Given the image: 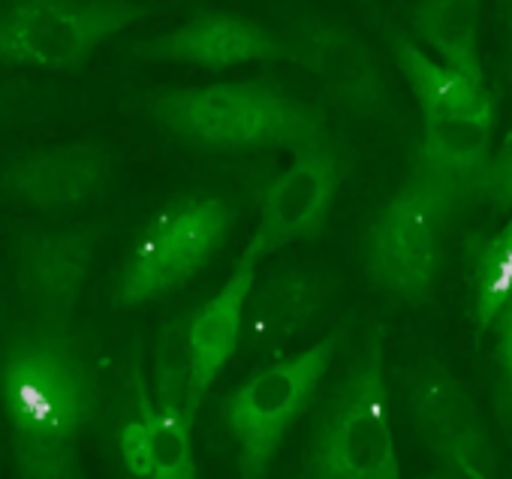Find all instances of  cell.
<instances>
[{
    "instance_id": "cell-21",
    "label": "cell",
    "mask_w": 512,
    "mask_h": 479,
    "mask_svg": "<svg viewBox=\"0 0 512 479\" xmlns=\"http://www.w3.org/2000/svg\"><path fill=\"white\" fill-rule=\"evenodd\" d=\"M512 296V217L503 229L482 248L476 260V284H473V314L479 329L485 332L500 308Z\"/></svg>"
},
{
    "instance_id": "cell-8",
    "label": "cell",
    "mask_w": 512,
    "mask_h": 479,
    "mask_svg": "<svg viewBox=\"0 0 512 479\" xmlns=\"http://www.w3.org/2000/svg\"><path fill=\"white\" fill-rule=\"evenodd\" d=\"M449 205L416 175L383 202L365 232V269L371 284L404 305H425L443 269Z\"/></svg>"
},
{
    "instance_id": "cell-16",
    "label": "cell",
    "mask_w": 512,
    "mask_h": 479,
    "mask_svg": "<svg viewBox=\"0 0 512 479\" xmlns=\"http://www.w3.org/2000/svg\"><path fill=\"white\" fill-rule=\"evenodd\" d=\"M256 281V263L238 260L229 281L199 308H193V377L187 392V419L196 422L202 401L208 398L214 380L226 368V362L238 353L244 335V308Z\"/></svg>"
},
{
    "instance_id": "cell-10",
    "label": "cell",
    "mask_w": 512,
    "mask_h": 479,
    "mask_svg": "<svg viewBox=\"0 0 512 479\" xmlns=\"http://www.w3.org/2000/svg\"><path fill=\"white\" fill-rule=\"evenodd\" d=\"M341 181L344 163L332 139L299 148L293 163L263 190L260 220L241 257L260 263L293 242L317 238L329 223Z\"/></svg>"
},
{
    "instance_id": "cell-24",
    "label": "cell",
    "mask_w": 512,
    "mask_h": 479,
    "mask_svg": "<svg viewBox=\"0 0 512 479\" xmlns=\"http://www.w3.org/2000/svg\"><path fill=\"white\" fill-rule=\"evenodd\" d=\"M500 34H503V70L512 79V0H497Z\"/></svg>"
},
{
    "instance_id": "cell-17",
    "label": "cell",
    "mask_w": 512,
    "mask_h": 479,
    "mask_svg": "<svg viewBox=\"0 0 512 479\" xmlns=\"http://www.w3.org/2000/svg\"><path fill=\"white\" fill-rule=\"evenodd\" d=\"M136 374V413L118 431V452L130 476L139 479H193V422L181 410H163L148 395L139 362Z\"/></svg>"
},
{
    "instance_id": "cell-14",
    "label": "cell",
    "mask_w": 512,
    "mask_h": 479,
    "mask_svg": "<svg viewBox=\"0 0 512 479\" xmlns=\"http://www.w3.org/2000/svg\"><path fill=\"white\" fill-rule=\"evenodd\" d=\"M497 118H425L422 139L410 157V175L425 181L452 214L482 196V181L494 157Z\"/></svg>"
},
{
    "instance_id": "cell-1",
    "label": "cell",
    "mask_w": 512,
    "mask_h": 479,
    "mask_svg": "<svg viewBox=\"0 0 512 479\" xmlns=\"http://www.w3.org/2000/svg\"><path fill=\"white\" fill-rule=\"evenodd\" d=\"M0 398L19 479L82 476L79 449L97 413V380L76 332L13 326L0 359Z\"/></svg>"
},
{
    "instance_id": "cell-22",
    "label": "cell",
    "mask_w": 512,
    "mask_h": 479,
    "mask_svg": "<svg viewBox=\"0 0 512 479\" xmlns=\"http://www.w3.org/2000/svg\"><path fill=\"white\" fill-rule=\"evenodd\" d=\"M479 202H488L494 211L512 208V124H509L503 142L494 148V157H491L485 181H482Z\"/></svg>"
},
{
    "instance_id": "cell-3",
    "label": "cell",
    "mask_w": 512,
    "mask_h": 479,
    "mask_svg": "<svg viewBox=\"0 0 512 479\" xmlns=\"http://www.w3.org/2000/svg\"><path fill=\"white\" fill-rule=\"evenodd\" d=\"M305 476L398 479V446L386 398V329L374 326L359 356L314 416Z\"/></svg>"
},
{
    "instance_id": "cell-18",
    "label": "cell",
    "mask_w": 512,
    "mask_h": 479,
    "mask_svg": "<svg viewBox=\"0 0 512 479\" xmlns=\"http://www.w3.org/2000/svg\"><path fill=\"white\" fill-rule=\"evenodd\" d=\"M386 46L395 58L398 73L410 85L413 97L419 100L425 118H497V103L488 85L473 82L470 76L452 70L449 64L431 58L413 37L401 28L386 31Z\"/></svg>"
},
{
    "instance_id": "cell-19",
    "label": "cell",
    "mask_w": 512,
    "mask_h": 479,
    "mask_svg": "<svg viewBox=\"0 0 512 479\" xmlns=\"http://www.w3.org/2000/svg\"><path fill=\"white\" fill-rule=\"evenodd\" d=\"M479 19L482 0H419L410 13L413 34L434 49L443 64L485 85Z\"/></svg>"
},
{
    "instance_id": "cell-5",
    "label": "cell",
    "mask_w": 512,
    "mask_h": 479,
    "mask_svg": "<svg viewBox=\"0 0 512 479\" xmlns=\"http://www.w3.org/2000/svg\"><path fill=\"white\" fill-rule=\"evenodd\" d=\"M347 332V323L335 326L317 344L250 374L223 398L220 416L235 443L241 476L263 479L269 473L284 437L317 398Z\"/></svg>"
},
{
    "instance_id": "cell-20",
    "label": "cell",
    "mask_w": 512,
    "mask_h": 479,
    "mask_svg": "<svg viewBox=\"0 0 512 479\" xmlns=\"http://www.w3.org/2000/svg\"><path fill=\"white\" fill-rule=\"evenodd\" d=\"M193 311H181L166 320L154 341V401L163 410H181L187 416V392L193 377Z\"/></svg>"
},
{
    "instance_id": "cell-4",
    "label": "cell",
    "mask_w": 512,
    "mask_h": 479,
    "mask_svg": "<svg viewBox=\"0 0 512 479\" xmlns=\"http://www.w3.org/2000/svg\"><path fill=\"white\" fill-rule=\"evenodd\" d=\"M235 211L223 196L190 193L166 202L148 217L121 257L112 281V302L136 308L190 284L223 248Z\"/></svg>"
},
{
    "instance_id": "cell-13",
    "label": "cell",
    "mask_w": 512,
    "mask_h": 479,
    "mask_svg": "<svg viewBox=\"0 0 512 479\" xmlns=\"http://www.w3.org/2000/svg\"><path fill=\"white\" fill-rule=\"evenodd\" d=\"M127 55L148 64H187L214 73L244 64H293V49L284 34L253 19L217 10L196 13L172 31L136 40Z\"/></svg>"
},
{
    "instance_id": "cell-11",
    "label": "cell",
    "mask_w": 512,
    "mask_h": 479,
    "mask_svg": "<svg viewBox=\"0 0 512 479\" xmlns=\"http://www.w3.org/2000/svg\"><path fill=\"white\" fill-rule=\"evenodd\" d=\"M287 43L293 64L308 70L332 103L371 121L395 118L389 79L356 31L323 16H296L287 25Z\"/></svg>"
},
{
    "instance_id": "cell-12",
    "label": "cell",
    "mask_w": 512,
    "mask_h": 479,
    "mask_svg": "<svg viewBox=\"0 0 512 479\" xmlns=\"http://www.w3.org/2000/svg\"><path fill=\"white\" fill-rule=\"evenodd\" d=\"M115 178V157L103 142L34 148L0 163V199L58 214L97 202Z\"/></svg>"
},
{
    "instance_id": "cell-6",
    "label": "cell",
    "mask_w": 512,
    "mask_h": 479,
    "mask_svg": "<svg viewBox=\"0 0 512 479\" xmlns=\"http://www.w3.org/2000/svg\"><path fill=\"white\" fill-rule=\"evenodd\" d=\"M154 13L142 0H0V70L76 76L103 43Z\"/></svg>"
},
{
    "instance_id": "cell-23",
    "label": "cell",
    "mask_w": 512,
    "mask_h": 479,
    "mask_svg": "<svg viewBox=\"0 0 512 479\" xmlns=\"http://www.w3.org/2000/svg\"><path fill=\"white\" fill-rule=\"evenodd\" d=\"M491 326H494V359H497L500 383H503V392H506L503 413H509V422H512V296L500 308V314L494 317Z\"/></svg>"
},
{
    "instance_id": "cell-15",
    "label": "cell",
    "mask_w": 512,
    "mask_h": 479,
    "mask_svg": "<svg viewBox=\"0 0 512 479\" xmlns=\"http://www.w3.org/2000/svg\"><path fill=\"white\" fill-rule=\"evenodd\" d=\"M338 281L314 266H275L263 281H253L244 308L247 350H278L302 335L332 302Z\"/></svg>"
},
{
    "instance_id": "cell-9",
    "label": "cell",
    "mask_w": 512,
    "mask_h": 479,
    "mask_svg": "<svg viewBox=\"0 0 512 479\" xmlns=\"http://www.w3.org/2000/svg\"><path fill=\"white\" fill-rule=\"evenodd\" d=\"M404 404L419 437L452 473L467 479L497 473L494 437L464 383L443 362L425 359L410 371Z\"/></svg>"
},
{
    "instance_id": "cell-7",
    "label": "cell",
    "mask_w": 512,
    "mask_h": 479,
    "mask_svg": "<svg viewBox=\"0 0 512 479\" xmlns=\"http://www.w3.org/2000/svg\"><path fill=\"white\" fill-rule=\"evenodd\" d=\"M106 223H19L10 229V284L19 320L49 335L73 332V320L91 278Z\"/></svg>"
},
{
    "instance_id": "cell-2",
    "label": "cell",
    "mask_w": 512,
    "mask_h": 479,
    "mask_svg": "<svg viewBox=\"0 0 512 479\" xmlns=\"http://www.w3.org/2000/svg\"><path fill=\"white\" fill-rule=\"evenodd\" d=\"M139 106L172 139L208 154L299 151L329 139L323 106L266 76L202 88H160L145 94Z\"/></svg>"
}]
</instances>
